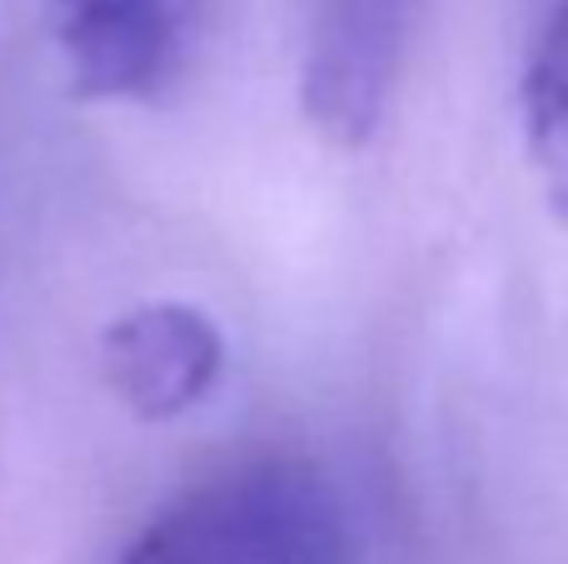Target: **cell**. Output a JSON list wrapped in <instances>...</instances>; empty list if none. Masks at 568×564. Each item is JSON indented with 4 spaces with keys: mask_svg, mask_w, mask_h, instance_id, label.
I'll list each match as a JSON object with an SVG mask.
<instances>
[{
    "mask_svg": "<svg viewBox=\"0 0 568 564\" xmlns=\"http://www.w3.org/2000/svg\"><path fill=\"white\" fill-rule=\"evenodd\" d=\"M120 564H354V535L314 465L250 460L170 500Z\"/></svg>",
    "mask_w": 568,
    "mask_h": 564,
    "instance_id": "obj_1",
    "label": "cell"
},
{
    "mask_svg": "<svg viewBox=\"0 0 568 564\" xmlns=\"http://www.w3.org/2000/svg\"><path fill=\"white\" fill-rule=\"evenodd\" d=\"M414 0H324L304 60V115L334 150L374 140L409 46Z\"/></svg>",
    "mask_w": 568,
    "mask_h": 564,
    "instance_id": "obj_2",
    "label": "cell"
},
{
    "mask_svg": "<svg viewBox=\"0 0 568 564\" xmlns=\"http://www.w3.org/2000/svg\"><path fill=\"white\" fill-rule=\"evenodd\" d=\"M100 370L115 400L145 425L180 420L225 375V335L200 305L150 300L115 315L100 335Z\"/></svg>",
    "mask_w": 568,
    "mask_h": 564,
    "instance_id": "obj_3",
    "label": "cell"
},
{
    "mask_svg": "<svg viewBox=\"0 0 568 564\" xmlns=\"http://www.w3.org/2000/svg\"><path fill=\"white\" fill-rule=\"evenodd\" d=\"M50 16L75 95L130 100L165 75L175 46L170 0H50Z\"/></svg>",
    "mask_w": 568,
    "mask_h": 564,
    "instance_id": "obj_4",
    "label": "cell"
},
{
    "mask_svg": "<svg viewBox=\"0 0 568 564\" xmlns=\"http://www.w3.org/2000/svg\"><path fill=\"white\" fill-rule=\"evenodd\" d=\"M524 140L549 210L568 220V0H559L524 70Z\"/></svg>",
    "mask_w": 568,
    "mask_h": 564,
    "instance_id": "obj_5",
    "label": "cell"
}]
</instances>
